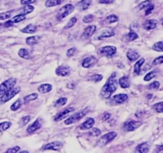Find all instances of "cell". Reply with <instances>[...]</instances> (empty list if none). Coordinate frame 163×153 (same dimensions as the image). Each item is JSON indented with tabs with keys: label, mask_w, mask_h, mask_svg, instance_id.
Instances as JSON below:
<instances>
[{
	"label": "cell",
	"mask_w": 163,
	"mask_h": 153,
	"mask_svg": "<svg viewBox=\"0 0 163 153\" xmlns=\"http://www.w3.org/2000/svg\"><path fill=\"white\" fill-rule=\"evenodd\" d=\"M117 87H118V81L116 80V73H113L101 88L100 96L104 99H108L116 92Z\"/></svg>",
	"instance_id": "cell-1"
},
{
	"label": "cell",
	"mask_w": 163,
	"mask_h": 153,
	"mask_svg": "<svg viewBox=\"0 0 163 153\" xmlns=\"http://www.w3.org/2000/svg\"><path fill=\"white\" fill-rule=\"evenodd\" d=\"M88 112H89V108L88 107L83 108L82 110H80L78 112H75L73 115H72L71 117H69V118L66 119L65 121H64V124L66 125H70L77 123V122L80 121L83 117H85V115Z\"/></svg>",
	"instance_id": "cell-2"
},
{
	"label": "cell",
	"mask_w": 163,
	"mask_h": 153,
	"mask_svg": "<svg viewBox=\"0 0 163 153\" xmlns=\"http://www.w3.org/2000/svg\"><path fill=\"white\" fill-rule=\"evenodd\" d=\"M74 9H75V7H74L73 4L64 5V7L59 9V11H57L56 18L58 21L62 20L63 18H66L67 16H69V15L74 11Z\"/></svg>",
	"instance_id": "cell-3"
},
{
	"label": "cell",
	"mask_w": 163,
	"mask_h": 153,
	"mask_svg": "<svg viewBox=\"0 0 163 153\" xmlns=\"http://www.w3.org/2000/svg\"><path fill=\"white\" fill-rule=\"evenodd\" d=\"M17 80L14 78H9L7 81H5L4 82H2V84L0 85V96H2V94H4L5 93H7V91L14 88L16 84Z\"/></svg>",
	"instance_id": "cell-4"
},
{
	"label": "cell",
	"mask_w": 163,
	"mask_h": 153,
	"mask_svg": "<svg viewBox=\"0 0 163 153\" xmlns=\"http://www.w3.org/2000/svg\"><path fill=\"white\" fill-rule=\"evenodd\" d=\"M20 92V88H12L7 93L0 96V103H6L16 96Z\"/></svg>",
	"instance_id": "cell-5"
},
{
	"label": "cell",
	"mask_w": 163,
	"mask_h": 153,
	"mask_svg": "<svg viewBox=\"0 0 163 153\" xmlns=\"http://www.w3.org/2000/svg\"><path fill=\"white\" fill-rule=\"evenodd\" d=\"M108 99L111 105H121L125 103L128 100V96L125 93H119V94L114 95Z\"/></svg>",
	"instance_id": "cell-6"
},
{
	"label": "cell",
	"mask_w": 163,
	"mask_h": 153,
	"mask_svg": "<svg viewBox=\"0 0 163 153\" xmlns=\"http://www.w3.org/2000/svg\"><path fill=\"white\" fill-rule=\"evenodd\" d=\"M142 125V123L136 121H128L122 124V130L125 131H133Z\"/></svg>",
	"instance_id": "cell-7"
},
{
	"label": "cell",
	"mask_w": 163,
	"mask_h": 153,
	"mask_svg": "<svg viewBox=\"0 0 163 153\" xmlns=\"http://www.w3.org/2000/svg\"><path fill=\"white\" fill-rule=\"evenodd\" d=\"M116 136H117V133L116 131H110L108 133L101 136L100 139L98 141V144L100 146H104V145L109 144L110 142H112L113 140H115Z\"/></svg>",
	"instance_id": "cell-8"
},
{
	"label": "cell",
	"mask_w": 163,
	"mask_h": 153,
	"mask_svg": "<svg viewBox=\"0 0 163 153\" xmlns=\"http://www.w3.org/2000/svg\"><path fill=\"white\" fill-rule=\"evenodd\" d=\"M74 110H75V108H73V107H69V108H64V109L61 110V111H60L58 113H57L56 116L54 117V121H62L63 119L65 118L69 113L73 112Z\"/></svg>",
	"instance_id": "cell-9"
},
{
	"label": "cell",
	"mask_w": 163,
	"mask_h": 153,
	"mask_svg": "<svg viewBox=\"0 0 163 153\" xmlns=\"http://www.w3.org/2000/svg\"><path fill=\"white\" fill-rule=\"evenodd\" d=\"M117 49L116 46L113 45H106L103 46L99 50V54L101 55H104L106 57H112L114 54H116Z\"/></svg>",
	"instance_id": "cell-10"
},
{
	"label": "cell",
	"mask_w": 163,
	"mask_h": 153,
	"mask_svg": "<svg viewBox=\"0 0 163 153\" xmlns=\"http://www.w3.org/2000/svg\"><path fill=\"white\" fill-rule=\"evenodd\" d=\"M62 148V143L59 141H54V142L47 144L44 145L41 148L42 151H46V150H54V151H59Z\"/></svg>",
	"instance_id": "cell-11"
},
{
	"label": "cell",
	"mask_w": 163,
	"mask_h": 153,
	"mask_svg": "<svg viewBox=\"0 0 163 153\" xmlns=\"http://www.w3.org/2000/svg\"><path fill=\"white\" fill-rule=\"evenodd\" d=\"M56 74L59 77H67L70 74V68L68 65H62L58 66L56 69Z\"/></svg>",
	"instance_id": "cell-12"
},
{
	"label": "cell",
	"mask_w": 163,
	"mask_h": 153,
	"mask_svg": "<svg viewBox=\"0 0 163 153\" xmlns=\"http://www.w3.org/2000/svg\"><path fill=\"white\" fill-rule=\"evenodd\" d=\"M97 63V59L94 56H88L83 60L81 63V65L85 69L91 68L92 66L95 65Z\"/></svg>",
	"instance_id": "cell-13"
},
{
	"label": "cell",
	"mask_w": 163,
	"mask_h": 153,
	"mask_svg": "<svg viewBox=\"0 0 163 153\" xmlns=\"http://www.w3.org/2000/svg\"><path fill=\"white\" fill-rule=\"evenodd\" d=\"M96 30V26H95V25L88 26V27H86L84 30V32H83V35H82V38L88 39L94 35Z\"/></svg>",
	"instance_id": "cell-14"
},
{
	"label": "cell",
	"mask_w": 163,
	"mask_h": 153,
	"mask_svg": "<svg viewBox=\"0 0 163 153\" xmlns=\"http://www.w3.org/2000/svg\"><path fill=\"white\" fill-rule=\"evenodd\" d=\"M41 127V119H37L36 121H35L34 123L31 124V125L27 128V129H26V132L29 134H32V133H34V131H36L37 130H38Z\"/></svg>",
	"instance_id": "cell-15"
},
{
	"label": "cell",
	"mask_w": 163,
	"mask_h": 153,
	"mask_svg": "<svg viewBox=\"0 0 163 153\" xmlns=\"http://www.w3.org/2000/svg\"><path fill=\"white\" fill-rule=\"evenodd\" d=\"M157 25H158V22L155 19L146 20V21L142 23L143 28L146 30H154V29H155L157 27Z\"/></svg>",
	"instance_id": "cell-16"
},
{
	"label": "cell",
	"mask_w": 163,
	"mask_h": 153,
	"mask_svg": "<svg viewBox=\"0 0 163 153\" xmlns=\"http://www.w3.org/2000/svg\"><path fill=\"white\" fill-rule=\"evenodd\" d=\"M95 124V120L93 118H88L87 121H85L84 123H82L80 125V129L81 130H88L91 129Z\"/></svg>",
	"instance_id": "cell-17"
},
{
	"label": "cell",
	"mask_w": 163,
	"mask_h": 153,
	"mask_svg": "<svg viewBox=\"0 0 163 153\" xmlns=\"http://www.w3.org/2000/svg\"><path fill=\"white\" fill-rule=\"evenodd\" d=\"M92 0H80L77 3V7L80 11H85L90 7Z\"/></svg>",
	"instance_id": "cell-18"
},
{
	"label": "cell",
	"mask_w": 163,
	"mask_h": 153,
	"mask_svg": "<svg viewBox=\"0 0 163 153\" xmlns=\"http://www.w3.org/2000/svg\"><path fill=\"white\" fill-rule=\"evenodd\" d=\"M118 84L120 85L121 88H127L130 87V78L128 76H122L119 78L118 81Z\"/></svg>",
	"instance_id": "cell-19"
},
{
	"label": "cell",
	"mask_w": 163,
	"mask_h": 153,
	"mask_svg": "<svg viewBox=\"0 0 163 153\" xmlns=\"http://www.w3.org/2000/svg\"><path fill=\"white\" fill-rule=\"evenodd\" d=\"M52 88H53V86L51 84L45 83V84H41V85H39L37 90L40 93H47L52 90Z\"/></svg>",
	"instance_id": "cell-20"
},
{
	"label": "cell",
	"mask_w": 163,
	"mask_h": 153,
	"mask_svg": "<svg viewBox=\"0 0 163 153\" xmlns=\"http://www.w3.org/2000/svg\"><path fill=\"white\" fill-rule=\"evenodd\" d=\"M150 151V145H148V143H142L140 144L137 146L135 151L137 152H141V153H146Z\"/></svg>",
	"instance_id": "cell-21"
},
{
	"label": "cell",
	"mask_w": 163,
	"mask_h": 153,
	"mask_svg": "<svg viewBox=\"0 0 163 153\" xmlns=\"http://www.w3.org/2000/svg\"><path fill=\"white\" fill-rule=\"evenodd\" d=\"M34 11V7H33L31 4L24 5V7H22L19 10V14L26 15H29V14H30V13H32Z\"/></svg>",
	"instance_id": "cell-22"
},
{
	"label": "cell",
	"mask_w": 163,
	"mask_h": 153,
	"mask_svg": "<svg viewBox=\"0 0 163 153\" xmlns=\"http://www.w3.org/2000/svg\"><path fill=\"white\" fill-rule=\"evenodd\" d=\"M127 58L130 62H135L139 58V54L135 50H128L127 53Z\"/></svg>",
	"instance_id": "cell-23"
},
{
	"label": "cell",
	"mask_w": 163,
	"mask_h": 153,
	"mask_svg": "<svg viewBox=\"0 0 163 153\" xmlns=\"http://www.w3.org/2000/svg\"><path fill=\"white\" fill-rule=\"evenodd\" d=\"M37 30V26L36 25L30 24L28 26H26L25 28L21 29V31L22 33H26V34H34Z\"/></svg>",
	"instance_id": "cell-24"
},
{
	"label": "cell",
	"mask_w": 163,
	"mask_h": 153,
	"mask_svg": "<svg viewBox=\"0 0 163 153\" xmlns=\"http://www.w3.org/2000/svg\"><path fill=\"white\" fill-rule=\"evenodd\" d=\"M144 62H145V59L144 58L139 59V60L135 62V66H134V73H135V74H136V75L139 74L140 70H141V67L143 65Z\"/></svg>",
	"instance_id": "cell-25"
},
{
	"label": "cell",
	"mask_w": 163,
	"mask_h": 153,
	"mask_svg": "<svg viewBox=\"0 0 163 153\" xmlns=\"http://www.w3.org/2000/svg\"><path fill=\"white\" fill-rule=\"evenodd\" d=\"M64 0H47L45 2V7H56V6H58V5H60L64 2Z\"/></svg>",
	"instance_id": "cell-26"
},
{
	"label": "cell",
	"mask_w": 163,
	"mask_h": 153,
	"mask_svg": "<svg viewBox=\"0 0 163 153\" xmlns=\"http://www.w3.org/2000/svg\"><path fill=\"white\" fill-rule=\"evenodd\" d=\"M39 40H40V37L38 36H32L27 38L26 40V42L29 45H34L37 43H38Z\"/></svg>",
	"instance_id": "cell-27"
},
{
	"label": "cell",
	"mask_w": 163,
	"mask_h": 153,
	"mask_svg": "<svg viewBox=\"0 0 163 153\" xmlns=\"http://www.w3.org/2000/svg\"><path fill=\"white\" fill-rule=\"evenodd\" d=\"M18 56L21 58L24 59H30V55L29 51L26 49H24V48H21L18 50Z\"/></svg>",
	"instance_id": "cell-28"
},
{
	"label": "cell",
	"mask_w": 163,
	"mask_h": 153,
	"mask_svg": "<svg viewBox=\"0 0 163 153\" xmlns=\"http://www.w3.org/2000/svg\"><path fill=\"white\" fill-rule=\"evenodd\" d=\"M26 19V15H21V14H18V15H15V17H13L11 19V21L13 23H18Z\"/></svg>",
	"instance_id": "cell-29"
},
{
	"label": "cell",
	"mask_w": 163,
	"mask_h": 153,
	"mask_svg": "<svg viewBox=\"0 0 163 153\" xmlns=\"http://www.w3.org/2000/svg\"><path fill=\"white\" fill-rule=\"evenodd\" d=\"M115 35V32H114L113 30H111V29H107V30H104L103 32H102V34L100 35L99 38H111V37H113Z\"/></svg>",
	"instance_id": "cell-30"
},
{
	"label": "cell",
	"mask_w": 163,
	"mask_h": 153,
	"mask_svg": "<svg viewBox=\"0 0 163 153\" xmlns=\"http://www.w3.org/2000/svg\"><path fill=\"white\" fill-rule=\"evenodd\" d=\"M157 73H158V72H157L156 70H153V71L149 72V73L144 77V81H150V80H152L153 78H155V77H156Z\"/></svg>",
	"instance_id": "cell-31"
},
{
	"label": "cell",
	"mask_w": 163,
	"mask_h": 153,
	"mask_svg": "<svg viewBox=\"0 0 163 153\" xmlns=\"http://www.w3.org/2000/svg\"><path fill=\"white\" fill-rule=\"evenodd\" d=\"M21 105H22L21 100L18 99L17 101H16L15 102H14L13 105L11 106V111H14V112H15V111H17L18 109H19V108H21Z\"/></svg>",
	"instance_id": "cell-32"
},
{
	"label": "cell",
	"mask_w": 163,
	"mask_h": 153,
	"mask_svg": "<svg viewBox=\"0 0 163 153\" xmlns=\"http://www.w3.org/2000/svg\"><path fill=\"white\" fill-rule=\"evenodd\" d=\"M68 102V99L66 97H60L58 100H57L56 102L54 103V106L55 107H60V106H63L64 105H66Z\"/></svg>",
	"instance_id": "cell-33"
},
{
	"label": "cell",
	"mask_w": 163,
	"mask_h": 153,
	"mask_svg": "<svg viewBox=\"0 0 163 153\" xmlns=\"http://www.w3.org/2000/svg\"><path fill=\"white\" fill-rule=\"evenodd\" d=\"M153 108L155 112H158V113H162L163 112V101L158 102V103L155 104L153 105Z\"/></svg>",
	"instance_id": "cell-34"
},
{
	"label": "cell",
	"mask_w": 163,
	"mask_h": 153,
	"mask_svg": "<svg viewBox=\"0 0 163 153\" xmlns=\"http://www.w3.org/2000/svg\"><path fill=\"white\" fill-rule=\"evenodd\" d=\"M38 97V95L37 94V93H31L30 95H27L26 97H24V101L26 102V103H28V102L32 101H34Z\"/></svg>",
	"instance_id": "cell-35"
},
{
	"label": "cell",
	"mask_w": 163,
	"mask_h": 153,
	"mask_svg": "<svg viewBox=\"0 0 163 153\" xmlns=\"http://www.w3.org/2000/svg\"><path fill=\"white\" fill-rule=\"evenodd\" d=\"M152 50L157 52H163V42H156L152 46Z\"/></svg>",
	"instance_id": "cell-36"
},
{
	"label": "cell",
	"mask_w": 163,
	"mask_h": 153,
	"mask_svg": "<svg viewBox=\"0 0 163 153\" xmlns=\"http://www.w3.org/2000/svg\"><path fill=\"white\" fill-rule=\"evenodd\" d=\"M11 125H12L11 122H9V121H5V122L0 123V131H6L11 128Z\"/></svg>",
	"instance_id": "cell-37"
},
{
	"label": "cell",
	"mask_w": 163,
	"mask_h": 153,
	"mask_svg": "<svg viewBox=\"0 0 163 153\" xmlns=\"http://www.w3.org/2000/svg\"><path fill=\"white\" fill-rule=\"evenodd\" d=\"M127 40L130 42L135 41V40L139 38V35H138L135 31H130V32L127 34Z\"/></svg>",
	"instance_id": "cell-38"
},
{
	"label": "cell",
	"mask_w": 163,
	"mask_h": 153,
	"mask_svg": "<svg viewBox=\"0 0 163 153\" xmlns=\"http://www.w3.org/2000/svg\"><path fill=\"white\" fill-rule=\"evenodd\" d=\"M101 134V131L97 128H92L91 130L88 131V135L91 136H98Z\"/></svg>",
	"instance_id": "cell-39"
},
{
	"label": "cell",
	"mask_w": 163,
	"mask_h": 153,
	"mask_svg": "<svg viewBox=\"0 0 163 153\" xmlns=\"http://www.w3.org/2000/svg\"><path fill=\"white\" fill-rule=\"evenodd\" d=\"M106 21L107 22V23H114V22H118L119 17L116 15H111L109 16H107V18H106Z\"/></svg>",
	"instance_id": "cell-40"
},
{
	"label": "cell",
	"mask_w": 163,
	"mask_h": 153,
	"mask_svg": "<svg viewBox=\"0 0 163 153\" xmlns=\"http://www.w3.org/2000/svg\"><path fill=\"white\" fill-rule=\"evenodd\" d=\"M13 13V11H7V12H2L0 13V20H7L11 17V15Z\"/></svg>",
	"instance_id": "cell-41"
},
{
	"label": "cell",
	"mask_w": 163,
	"mask_h": 153,
	"mask_svg": "<svg viewBox=\"0 0 163 153\" xmlns=\"http://www.w3.org/2000/svg\"><path fill=\"white\" fill-rule=\"evenodd\" d=\"M89 80L97 83V82H99L103 80V76L101 75V74H94V75L91 76L90 78H89Z\"/></svg>",
	"instance_id": "cell-42"
},
{
	"label": "cell",
	"mask_w": 163,
	"mask_h": 153,
	"mask_svg": "<svg viewBox=\"0 0 163 153\" xmlns=\"http://www.w3.org/2000/svg\"><path fill=\"white\" fill-rule=\"evenodd\" d=\"M151 3H152V1H151V0H145V1L142 2L139 6H138V8H139V10H143V9H145L146 7H148L149 5H150Z\"/></svg>",
	"instance_id": "cell-43"
},
{
	"label": "cell",
	"mask_w": 163,
	"mask_h": 153,
	"mask_svg": "<svg viewBox=\"0 0 163 153\" xmlns=\"http://www.w3.org/2000/svg\"><path fill=\"white\" fill-rule=\"evenodd\" d=\"M30 119H31L30 116H26V117H21V120H20L19 121L20 126H21V127H23V126H25L26 125H27V124L30 121Z\"/></svg>",
	"instance_id": "cell-44"
},
{
	"label": "cell",
	"mask_w": 163,
	"mask_h": 153,
	"mask_svg": "<svg viewBox=\"0 0 163 153\" xmlns=\"http://www.w3.org/2000/svg\"><path fill=\"white\" fill-rule=\"evenodd\" d=\"M77 18L76 17L72 18L71 19L69 20V22H68V23L65 25L64 29H69V28H71V27H73V26L77 23Z\"/></svg>",
	"instance_id": "cell-45"
},
{
	"label": "cell",
	"mask_w": 163,
	"mask_h": 153,
	"mask_svg": "<svg viewBox=\"0 0 163 153\" xmlns=\"http://www.w3.org/2000/svg\"><path fill=\"white\" fill-rule=\"evenodd\" d=\"M94 20V15H87L83 18V22L84 23H90Z\"/></svg>",
	"instance_id": "cell-46"
},
{
	"label": "cell",
	"mask_w": 163,
	"mask_h": 153,
	"mask_svg": "<svg viewBox=\"0 0 163 153\" xmlns=\"http://www.w3.org/2000/svg\"><path fill=\"white\" fill-rule=\"evenodd\" d=\"M159 87H160V83L158 81H154L148 85L149 89H154V90L158 89Z\"/></svg>",
	"instance_id": "cell-47"
},
{
	"label": "cell",
	"mask_w": 163,
	"mask_h": 153,
	"mask_svg": "<svg viewBox=\"0 0 163 153\" xmlns=\"http://www.w3.org/2000/svg\"><path fill=\"white\" fill-rule=\"evenodd\" d=\"M163 64V56L158 57L155 60L153 61V65H161Z\"/></svg>",
	"instance_id": "cell-48"
},
{
	"label": "cell",
	"mask_w": 163,
	"mask_h": 153,
	"mask_svg": "<svg viewBox=\"0 0 163 153\" xmlns=\"http://www.w3.org/2000/svg\"><path fill=\"white\" fill-rule=\"evenodd\" d=\"M154 9H155V5H153V4L149 5L148 7H146V12H145V15H150Z\"/></svg>",
	"instance_id": "cell-49"
},
{
	"label": "cell",
	"mask_w": 163,
	"mask_h": 153,
	"mask_svg": "<svg viewBox=\"0 0 163 153\" xmlns=\"http://www.w3.org/2000/svg\"><path fill=\"white\" fill-rule=\"evenodd\" d=\"M20 151V147L15 146L11 148H9L7 150V152H11V153H16L18 151Z\"/></svg>",
	"instance_id": "cell-50"
},
{
	"label": "cell",
	"mask_w": 163,
	"mask_h": 153,
	"mask_svg": "<svg viewBox=\"0 0 163 153\" xmlns=\"http://www.w3.org/2000/svg\"><path fill=\"white\" fill-rule=\"evenodd\" d=\"M76 49L75 48H70V49H69L68 50V51H67V57H69V58H71L72 56H73L74 55V54L76 53Z\"/></svg>",
	"instance_id": "cell-51"
},
{
	"label": "cell",
	"mask_w": 163,
	"mask_h": 153,
	"mask_svg": "<svg viewBox=\"0 0 163 153\" xmlns=\"http://www.w3.org/2000/svg\"><path fill=\"white\" fill-rule=\"evenodd\" d=\"M36 2V0H21L20 3L24 6V5L32 4V3H34V2Z\"/></svg>",
	"instance_id": "cell-52"
},
{
	"label": "cell",
	"mask_w": 163,
	"mask_h": 153,
	"mask_svg": "<svg viewBox=\"0 0 163 153\" xmlns=\"http://www.w3.org/2000/svg\"><path fill=\"white\" fill-rule=\"evenodd\" d=\"M110 117H111V113H109V112H104V113L102 115V121H108Z\"/></svg>",
	"instance_id": "cell-53"
},
{
	"label": "cell",
	"mask_w": 163,
	"mask_h": 153,
	"mask_svg": "<svg viewBox=\"0 0 163 153\" xmlns=\"http://www.w3.org/2000/svg\"><path fill=\"white\" fill-rule=\"evenodd\" d=\"M98 2L101 4H110L115 2V0H98Z\"/></svg>",
	"instance_id": "cell-54"
},
{
	"label": "cell",
	"mask_w": 163,
	"mask_h": 153,
	"mask_svg": "<svg viewBox=\"0 0 163 153\" xmlns=\"http://www.w3.org/2000/svg\"><path fill=\"white\" fill-rule=\"evenodd\" d=\"M13 22H11V20H9V21H7V22H6L4 23V26H6V27H10V26H13Z\"/></svg>",
	"instance_id": "cell-55"
},
{
	"label": "cell",
	"mask_w": 163,
	"mask_h": 153,
	"mask_svg": "<svg viewBox=\"0 0 163 153\" xmlns=\"http://www.w3.org/2000/svg\"><path fill=\"white\" fill-rule=\"evenodd\" d=\"M157 151L158 152H163V145L158 146V148H157Z\"/></svg>",
	"instance_id": "cell-56"
},
{
	"label": "cell",
	"mask_w": 163,
	"mask_h": 153,
	"mask_svg": "<svg viewBox=\"0 0 163 153\" xmlns=\"http://www.w3.org/2000/svg\"><path fill=\"white\" fill-rule=\"evenodd\" d=\"M161 25H162V26H163V18L161 19Z\"/></svg>",
	"instance_id": "cell-57"
},
{
	"label": "cell",
	"mask_w": 163,
	"mask_h": 153,
	"mask_svg": "<svg viewBox=\"0 0 163 153\" xmlns=\"http://www.w3.org/2000/svg\"><path fill=\"white\" fill-rule=\"evenodd\" d=\"M1 26H2V24H1V23H0V27H1Z\"/></svg>",
	"instance_id": "cell-58"
}]
</instances>
